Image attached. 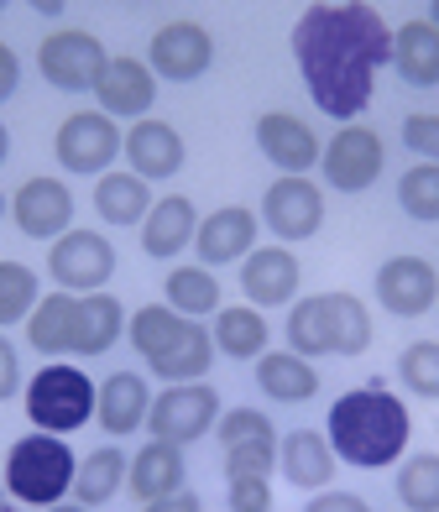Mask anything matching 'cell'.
Returning a JSON list of instances; mask_svg holds the SVG:
<instances>
[{"mask_svg": "<svg viewBox=\"0 0 439 512\" xmlns=\"http://www.w3.org/2000/svg\"><path fill=\"white\" fill-rule=\"evenodd\" d=\"M293 63L304 74L319 115L356 126L377 95V74L392 63V27L377 6L345 0V6H304L293 21Z\"/></svg>", "mask_w": 439, "mask_h": 512, "instance_id": "cell-1", "label": "cell"}, {"mask_svg": "<svg viewBox=\"0 0 439 512\" xmlns=\"http://www.w3.org/2000/svg\"><path fill=\"white\" fill-rule=\"evenodd\" d=\"M408 434H413L408 403L377 377L340 392L330 403L325 439H330L335 460L356 465V471H387V465H398L408 450Z\"/></svg>", "mask_w": 439, "mask_h": 512, "instance_id": "cell-2", "label": "cell"}, {"mask_svg": "<svg viewBox=\"0 0 439 512\" xmlns=\"http://www.w3.org/2000/svg\"><path fill=\"white\" fill-rule=\"evenodd\" d=\"M126 340L131 351L147 361V371L168 387L183 382H204L215 366V335L204 330V319H183L168 304H142L126 319Z\"/></svg>", "mask_w": 439, "mask_h": 512, "instance_id": "cell-3", "label": "cell"}, {"mask_svg": "<svg viewBox=\"0 0 439 512\" xmlns=\"http://www.w3.org/2000/svg\"><path fill=\"white\" fill-rule=\"evenodd\" d=\"M74 476H79V455L68 450V439L32 429L6 450V476H0V486H6L11 502L42 512L74 492Z\"/></svg>", "mask_w": 439, "mask_h": 512, "instance_id": "cell-4", "label": "cell"}, {"mask_svg": "<svg viewBox=\"0 0 439 512\" xmlns=\"http://www.w3.org/2000/svg\"><path fill=\"white\" fill-rule=\"evenodd\" d=\"M95 398H100V382H89L84 371L68 366V361H48L27 382V418H32V429L68 439L74 429H84L89 418H95Z\"/></svg>", "mask_w": 439, "mask_h": 512, "instance_id": "cell-5", "label": "cell"}, {"mask_svg": "<svg viewBox=\"0 0 439 512\" xmlns=\"http://www.w3.org/2000/svg\"><path fill=\"white\" fill-rule=\"evenodd\" d=\"M126 147V131L110 121L105 110H74L63 115V126L53 136V157L63 173L74 178H105L115 168V157Z\"/></svg>", "mask_w": 439, "mask_h": 512, "instance_id": "cell-6", "label": "cell"}, {"mask_svg": "<svg viewBox=\"0 0 439 512\" xmlns=\"http://www.w3.org/2000/svg\"><path fill=\"white\" fill-rule=\"evenodd\" d=\"M105 63H110L105 42L84 27H58L37 42V74L63 95H95Z\"/></svg>", "mask_w": 439, "mask_h": 512, "instance_id": "cell-7", "label": "cell"}, {"mask_svg": "<svg viewBox=\"0 0 439 512\" xmlns=\"http://www.w3.org/2000/svg\"><path fill=\"white\" fill-rule=\"evenodd\" d=\"M220 392L210 382H183V387H163L152 398L147 413V434L163 439V445H194V439L215 434L220 424Z\"/></svg>", "mask_w": 439, "mask_h": 512, "instance_id": "cell-8", "label": "cell"}, {"mask_svg": "<svg viewBox=\"0 0 439 512\" xmlns=\"http://www.w3.org/2000/svg\"><path fill=\"white\" fill-rule=\"evenodd\" d=\"M115 267H121V256H115V246L100 236V230H68V236H58L48 246V277L58 283V293H105V283L115 277Z\"/></svg>", "mask_w": 439, "mask_h": 512, "instance_id": "cell-9", "label": "cell"}, {"mask_svg": "<svg viewBox=\"0 0 439 512\" xmlns=\"http://www.w3.org/2000/svg\"><path fill=\"white\" fill-rule=\"evenodd\" d=\"M382 168H387V142L366 121L340 126L330 136V147L319 152V173H325L335 194H366L382 178Z\"/></svg>", "mask_w": 439, "mask_h": 512, "instance_id": "cell-10", "label": "cell"}, {"mask_svg": "<svg viewBox=\"0 0 439 512\" xmlns=\"http://www.w3.org/2000/svg\"><path fill=\"white\" fill-rule=\"evenodd\" d=\"M257 220L277 236V246L314 241L319 225H325V189H319L314 178H277L272 189L262 194Z\"/></svg>", "mask_w": 439, "mask_h": 512, "instance_id": "cell-11", "label": "cell"}, {"mask_svg": "<svg viewBox=\"0 0 439 512\" xmlns=\"http://www.w3.org/2000/svg\"><path fill=\"white\" fill-rule=\"evenodd\" d=\"M210 63H215V37L199 21H168L147 42V68L168 84H194L210 74Z\"/></svg>", "mask_w": 439, "mask_h": 512, "instance_id": "cell-12", "label": "cell"}, {"mask_svg": "<svg viewBox=\"0 0 439 512\" xmlns=\"http://www.w3.org/2000/svg\"><path fill=\"white\" fill-rule=\"evenodd\" d=\"M251 136H257V152L272 162L283 178H304L309 168H319V136L314 126L304 121V115L293 110H262L257 126H251Z\"/></svg>", "mask_w": 439, "mask_h": 512, "instance_id": "cell-13", "label": "cell"}, {"mask_svg": "<svg viewBox=\"0 0 439 512\" xmlns=\"http://www.w3.org/2000/svg\"><path fill=\"white\" fill-rule=\"evenodd\" d=\"M11 220L27 241H58L74 230V194H68L63 178H27L21 189L11 194Z\"/></svg>", "mask_w": 439, "mask_h": 512, "instance_id": "cell-14", "label": "cell"}, {"mask_svg": "<svg viewBox=\"0 0 439 512\" xmlns=\"http://www.w3.org/2000/svg\"><path fill=\"white\" fill-rule=\"evenodd\" d=\"M377 304L398 319H419L439 304V267L429 256H387L377 267Z\"/></svg>", "mask_w": 439, "mask_h": 512, "instance_id": "cell-15", "label": "cell"}, {"mask_svg": "<svg viewBox=\"0 0 439 512\" xmlns=\"http://www.w3.org/2000/svg\"><path fill=\"white\" fill-rule=\"evenodd\" d=\"M257 209H246V204H220L215 215H204L199 220V236H194V256H199V267H230V262H246L251 251H257Z\"/></svg>", "mask_w": 439, "mask_h": 512, "instance_id": "cell-16", "label": "cell"}, {"mask_svg": "<svg viewBox=\"0 0 439 512\" xmlns=\"http://www.w3.org/2000/svg\"><path fill=\"white\" fill-rule=\"evenodd\" d=\"M95 100H100V110L110 115V121H147L152 115V100H157V74L147 68V58H131V53H121V58H110L105 63V74H100V84H95Z\"/></svg>", "mask_w": 439, "mask_h": 512, "instance_id": "cell-17", "label": "cell"}, {"mask_svg": "<svg viewBox=\"0 0 439 512\" xmlns=\"http://www.w3.org/2000/svg\"><path fill=\"white\" fill-rule=\"evenodd\" d=\"M298 283H304V267L288 246H257L241 262V293L251 309H283L298 298Z\"/></svg>", "mask_w": 439, "mask_h": 512, "instance_id": "cell-18", "label": "cell"}, {"mask_svg": "<svg viewBox=\"0 0 439 512\" xmlns=\"http://www.w3.org/2000/svg\"><path fill=\"white\" fill-rule=\"evenodd\" d=\"M136 230H142V251L152 262H178L199 236V209L189 194H163V199H152L147 220Z\"/></svg>", "mask_w": 439, "mask_h": 512, "instance_id": "cell-19", "label": "cell"}, {"mask_svg": "<svg viewBox=\"0 0 439 512\" xmlns=\"http://www.w3.org/2000/svg\"><path fill=\"white\" fill-rule=\"evenodd\" d=\"M126 162L136 178H178L183 162H189V147H183V136L173 121H157V115H147V121H136L126 131Z\"/></svg>", "mask_w": 439, "mask_h": 512, "instance_id": "cell-20", "label": "cell"}, {"mask_svg": "<svg viewBox=\"0 0 439 512\" xmlns=\"http://www.w3.org/2000/svg\"><path fill=\"white\" fill-rule=\"evenodd\" d=\"M147 413H152V387H147L142 371H110L100 382L95 418L110 439H126L136 429H147Z\"/></svg>", "mask_w": 439, "mask_h": 512, "instance_id": "cell-21", "label": "cell"}, {"mask_svg": "<svg viewBox=\"0 0 439 512\" xmlns=\"http://www.w3.org/2000/svg\"><path fill=\"white\" fill-rule=\"evenodd\" d=\"M189 481V460H183V445H163V439H147L142 450L131 455V471H126V492L136 502H163L173 492H183Z\"/></svg>", "mask_w": 439, "mask_h": 512, "instance_id": "cell-22", "label": "cell"}, {"mask_svg": "<svg viewBox=\"0 0 439 512\" xmlns=\"http://www.w3.org/2000/svg\"><path fill=\"white\" fill-rule=\"evenodd\" d=\"M335 450L330 439L319 429H288L283 439H277V471L288 476V486H298V492H325V486L335 481Z\"/></svg>", "mask_w": 439, "mask_h": 512, "instance_id": "cell-23", "label": "cell"}, {"mask_svg": "<svg viewBox=\"0 0 439 512\" xmlns=\"http://www.w3.org/2000/svg\"><path fill=\"white\" fill-rule=\"evenodd\" d=\"M392 68L408 89H439V32L424 16L392 32Z\"/></svg>", "mask_w": 439, "mask_h": 512, "instance_id": "cell-24", "label": "cell"}, {"mask_svg": "<svg viewBox=\"0 0 439 512\" xmlns=\"http://www.w3.org/2000/svg\"><path fill=\"white\" fill-rule=\"evenodd\" d=\"M74 324H79V298L74 293H42V304L27 319V345L37 356H74Z\"/></svg>", "mask_w": 439, "mask_h": 512, "instance_id": "cell-25", "label": "cell"}, {"mask_svg": "<svg viewBox=\"0 0 439 512\" xmlns=\"http://www.w3.org/2000/svg\"><path fill=\"white\" fill-rule=\"evenodd\" d=\"M210 335H215V351L230 356V361H262L267 356V314L262 309H251V304H225L210 324Z\"/></svg>", "mask_w": 439, "mask_h": 512, "instance_id": "cell-26", "label": "cell"}, {"mask_svg": "<svg viewBox=\"0 0 439 512\" xmlns=\"http://www.w3.org/2000/svg\"><path fill=\"white\" fill-rule=\"evenodd\" d=\"M126 309L115 293H84L79 298V324H74V356H105L126 335Z\"/></svg>", "mask_w": 439, "mask_h": 512, "instance_id": "cell-27", "label": "cell"}, {"mask_svg": "<svg viewBox=\"0 0 439 512\" xmlns=\"http://www.w3.org/2000/svg\"><path fill=\"white\" fill-rule=\"evenodd\" d=\"M126 471H131V455L121 445H100L79 460V476H74V502L79 507H105L110 497H121L126 486Z\"/></svg>", "mask_w": 439, "mask_h": 512, "instance_id": "cell-28", "label": "cell"}, {"mask_svg": "<svg viewBox=\"0 0 439 512\" xmlns=\"http://www.w3.org/2000/svg\"><path fill=\"white\" fill-rule=\"evenodd\" d=\"M220 277L210 272V267H199V262H183V267H173L168 272V283H163V304L173 309V314H183V319H210V314H220L225 304H220Z\"/></svg>", "mask_w": 439, "mask_h": 512, "instance_id": "cell-29", "label": "cell"}, {"mask_svg": "<svg viewBox=\"0 0 439 512\" xmlns=\"http://www.w3.org/2000/svg\"><path fill=\"white\" fill-rule=\"evenodd\" d=\"M257 387L272 403H309L319 392V371H314V361L293 356V351H267L257 361Z\"/></svg>", "mask_w": 439, "mask_h": 512, "instance_id": "cell-30", "label": "cell"}, {"mask_svg": "<svg viewBox=\"0 0 439 512\" xmlns=\"http://www.w3.org/2000/svg\"><path fill=\"white\" fill-rule=\"evenodd\" d=\"M147 209H152V189L131 168L126 173L110 168L105 178H95V215L105 225H142Z\"/></svg>", "mask_w": 439, "mask_h": 512, "instance_id": "cell-31", "label": "cell"}, {"mask_svg": "<svg viewBox=\"0 0 439 512\" xmlns=\"http://www.w3.org/2000/svg\"><path fill=\"white\" fill-rule=\"evenodd\" d=\"M288 351L293 356H335V345H330V304H325V293H309V298H293L288 304Z\"/></svg>", "mask_w": 439, "mask_h": 512, "instance_id": "cell-32", "label": "cell"}, {"mask_svg": "<svg viewBox=\"0 0 439 512\" xmlns=\"http://www.w3.org/2000/svg\"><path fill=\"white\" fill-rule=\"evenodd\" d=\"M330 304V345L335 356H361L372 345V314L356 293H325Z\"/></svg>", "mask_w": 439, "mask_h": 512, "instance_id": "cell-33", "label": "cell"}, {"mask_svg": "<svg viewBox=\"0 0 439 512\" xmlns=\"http://www.w3.org/2000/svg\"><path fill=\"white\" fill-rule=\"evenodd\" d=\"M392 492L408 512H439V455L424 450V455H408L398 481H392Z\"/></svg>", "mask_w": 439, "mask_h": 512, "instance_id": "cell-34", "label": "cell"}, {"mask_svg": "<svg viewBox=\"0 0 439 512\" xmlns=\"http://www.w3.org/2000/svg\"><path fill=\"white\" fill-rule=\"evenodd\" d=\"M37 304H42L37 272H32L27 262H0V330L27 324Z\"/></svg>", "mask_w": 439, "mask_h": 512, "instance_id": "cell-35", "label": "cell"}, {"mask_svg": "<svg viewBox=\"0 0 439 512\" xmlns=\"http://www.w3.org/2000/svg\"><path fill=\"white\" fill-rule=\"evenodd\" d=\"M398 209L413 225H439V168L434 162H413L398 178Z\"/></svg>", "mask_w": 439, "mask_h": 512, "instance_id": "cell-36", "label": "cell"}, {"mask_svg": "<svg viewBox=\"0 0 439 512\" xmlns=\"http://www.w3.org/2000/svg\"><path fill=\"white\" fill-rule=\"evenodd\" d=\"M398 382L413 392V398L439 403V340H413V345H403Z\"/></svg>", "mask_w": 439, "mask_h": 512, "instance_id": "cell-37", "label": "cell"}, {"mask_svg": "<svg viewBox=\"0 0 439 512\" xmlns=\"http://www.w3.org/2000/svg\"><path fill=\"white\" fill-rule=\"evenodd\" d=\"M215 439H220V450L246 445V439H277V424L262 408H225L220 424H215Z\"/></svg>", "mask_w": 439, "mask_h": 512, "instance_id": "cell-38", "label": "cell"}, {"mask_svg": "<svg viewBox=\"0 0 439 512\" xmlns=\"http://www.w3.org/2000/svg\"><path fill=\"white\" fill-rule=\"evenodd\" d=\"M277 471V439H246V445H230L225 450V481L236 476H267Z\"/></svg>", "mask_w": 439, "mask_h": 512, "instance_id": "cell-39", "label": "cell"}, {"mask_svg": "<svg viewBox=\"0 0 439 512\" xmlns=\"http://www.w3.org/2000/svg\"><path fill=\"white\" fill-rule=\"evenodd\" d=\"M403 147L419 162H434V168H439V115H429V110L408 115V121H403Z\"/></svg>", "mask_w": 439, "mask_h": 512, "instance_id": "cell-40", "label": "cell"}, {"mask_svg": "<svg viewBox=\"0 0 439 512\" xmlns=\"http://www.w3.org/2000/svg\"><path fill=\"white\" fill-rule=\"evenodd\" d=\"M225 502H230V512H272V481L236 476V481H225Z\"/></svg>", "mask_w": 439, "mask_h": 512, "instance_id": "cell-41", "label": "cell"}, {"mask_svg": "<svg viewBox=\"0 0 439 512\" xmlns=\"http://www.w3.org/2000/svg\"><path fill=\"white\" fill-rule=\"evenodd\" d=\"M16 392H21V351L0 330V403H11Z\"/></svg>", "mask_w": 439, "mask_h": 512, "instance_id": "cell-42", "label": "cell"}, {"mask_svg": "<svg viewBox=\"0 0 439 512\" xmlns=\"http://www.w3.org/2000/svg\"><path fill=\"white\" fill-rule=\"evenodd\" d=\"M304 512H372V502L356 497V492H335V486H325V492H314Z\"/></svg>", "mask_w": 439, "mask_h": 512, "instance_id": "cell-43", "label": "cell"}, {"mask_svg": "<svg viewBox=\"0 0 439 512\" xmlns=\"http://www.w3.org/2000/svg\"><path fill=\"white\" fill-rule=\"evenodd\" d=\"M16 89H21V58L6 48V42H0V105H6Z\"/></svg>", "mask_w": 439, "mask_h": 512, "instance_id": "cell-44", "label": "cell"}, {"mask_svg": "<svg viewBox=\"0 0 439 512\" xmlns=\"http://www.w3.org/2000/svg\"><path fill=\"white\" fill-rule=\"evenodd\" d=\"M142 512H204V502L183 486V492H173V497H163V502H147Z\"/></svg>", "mask_w": 439, "mask_h": 512, "instance_id": "cell-45", "label": "cell"}, {"mask_svg": "<svg viewBox=\"0 0 439 512\" xmlns=\"http://www.w3.org/2000/svg\"><path fill=\"white\" fill-rule=\"evenodd\" d=\"M6 157H11V126L0 121V168H6Z\"/></svg>", "mask_w": 439, "mask_h": 512, "instance_id": "cell-46", "label": "cell"}, {"mask_svg": "<svg viewBox=\"0 0 439 512\" xmlns=\"http://www.w3.org/2000/svg\"><path fill=\"white\" fill-rule=\"evenodd\" d=\"M424 11H429V16H424V21H429V27H434V32H439V0H429V6H424Z\"/></svg>", "mask_w": 439, "mask_h": 512, "instance_id": "cell-47", "label": "cell"}, {"mask_svg": "<svg viewBox=\"0 0 439 512\" xmlns=\"http://www.w3.org/2000/svg\"><path fill=\"white\" fill-rule=\"evenodd\" d=\"M42 512H89V507H79V502H74V507H63V502H58V507H42Z\"/></svg>", "mask_w": 439, "mask_h": 512, "instance_id": "cell-48", "label": "cell"}, {"mask_svg": "<svg viewBox=\"0 0 439 512\" xmlns=\"http://www.w3.org/2000/svg\"><path fill=\"white\" fill-rule=\"evenodd\" d=\"M6 215H11V199H6V194H0V220H6Z\"/></svg>", "mask_w": 439, "mask_h": 512, "instance_id": "cell-49", "label": "cell"}, {"mask_svg": "<svg viewBox=\"0 0 439 512\" xmlns=\"http://www.w3.org/2000/svg\"><path fill=\"white\" fill-rule=\"evenodd\" d=\"M11 507V497H6V486H0V512H6Z\"/></svg>", "mask_w": 439, "mask_h": 512, "instance_id": "cell-50", "label": "cell"}, {"mask_svg": "<svg viewBox=\"0 0 439 512\" xmlns=\"http://www.w3.org/2000/svg\"><path fill=\"white\" fill-rule=\"evenodd\" d=\"M6 512H16V507H6Z\"/></svg>", "mask_w": 439, "mask_h": 512, "instance_id": "cell-51", "label": "cell"}, {"mask_svg": "<svg viewBox=\"0 0 439 512\" xmlns=\"http://www.w3.org/2000/svg\"><path fill=\"white\" fill-rule=\"evenodd\" d=\"M0 11H6V6H0Z\"/></svg>", "mask_w": 439, "mask_h": 512, "instance_id": "cell-52", "label": "cell"}]
</instances>
